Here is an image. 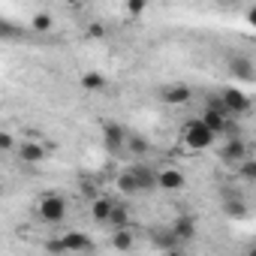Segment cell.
<instances>
[{
	"label": "cell",
	"instance_id": "6da1fadb",
	"mask_svg": "<svg viewBox=\"0 0 256 256\" xmlns=\"http://www.w3.org/2000/svg\"><path fill=\"white\" fill-rule=\"evenodd\" d=\"M214 142H217V136L202 124V118L187 120V126H184V145H187L190 151H205V148H211Z\"/></svg>",
	"mask_w": 256,
	"mask_h": 256
},
{
	"label": "cell",
	"instance_id": "7a4b0ae2",
	"mask_svg": "<svg viewBox=\"0 0 256 256\" xmlns=\"http://www.w3.org/2000/svg\"><path fill=\"white\" fill-rule=\"evenodd\" d=\"M40 220L42 223H64L66 220V202L58 196V193H46L42 202H40Z\"/></svg>",
	"mask_w": 256,
	"mask_h": 256
},
{
	"label": "cell",
	"instance_id": "3957f363",
	"mask_svg": "<svg viewBox=\"0 0 256 256\" xmlns=\"http://www.w3.org/2000/svg\"><path fill=\"white\" fill-rule=\"evenodd\" d=\"M126 142H130V133H126L118 120H102V145H106V151L118 154V151L126 148Z\"/></svg>",
	"mask_w": 256,
	"mask_h": 256
},
{
	"label": "cell",
	"instance_id": "277c9868",
	"mask_svg": "<svg viewBox=\"0 0 256 256\" xmlns=\"http://www.w3.org/2000/svg\"><path fill=\"white\" fill-rule=\"evenodd\" d=\"M130 172H133V178H136V184H139L142 193L160 190V169H154L151 163H133Z\"/></svg>",
	"mask_w": 256,
	"mask_h": 256
},
{
	"label": "cell",
	"instance_id": "5b68a950",
	"mask_svg": "<svg viewBox=\"0 0 256 256\" xmlns=\"http://www.w3.org/2000/svg\"><path fill=\"white\" fill-rule=\"evenodd\" d=\"M220 100L226 102V108H229V114L235 118V114H247L250 112V96L241 90V88H226V90H220Z\"/></svg>",
	"mask_w": 256,
	"mask_h": 256
},
{
	"label": "cell",
	"instance_id": "8992f818",
	"mask_svg": "<svg viewBox=\"0 0 256 256\" xmlns=\"http://www.w3.org/2000/svg\"><path fill=\"white\" fill-rule=\"evenodd\" d=\"M48 157V145L46 142H30V139H24L22 145H18V160L24 163V166H36V163H42Z\"/></svg>",
	"mask_w": 256,
	"mask_h": 256
},
{
	"label": "cell",
	"instance_id": "52a82bcc",
	"mask_svg": "<svg viewBox=\"0 0 256 256\" xmlns=\"http://www.w3.org/2000/svg\"><path fill=\"white\" fill-rule=\"evenodd\" d=\"M169 229H172V235L178 238V244H187V241L196 238V217H193V214H178Z\"/></svg>",
	"mask_w": 256,
	"mask_h": 256
},
{
	"label": "cell",
	"instance_id": "ba28073f",
	"mask_svg": "<svg viewBox=\"0 0 256 256\" xmlns=\"http://www.w3.org/2000/svg\"><path fill=\"white\" fill-rule=\"evenodd\" d=\"M226 66H229V76H235L241 82H253L256 78V66H253V60L247 54H232Z\"/></svg>",
	"mask_w": 256,
	"mask_h": 256
},
{
	"label": "cell",
	"instance_id": "9c48e42d",
	"mask_svg": "<svg viewBox=\"0 0 256 256\" xmlns=\"http://www.w3.org/2000/svg\"><path fill=\"white\" fill-rule=\"evenodd\" d=\"M220 160L223 163H232V166H241L247 160V145L241 139H229L220 145Z\"/></svg>",
	"mask_w": 256,
	"mask_h": 256
},
{
	"label": "cell",
	"instance_id": "30bf717a",
	"mask_svg": "<svg viewBox=\"0 0 256 256\" xmlns=\"http://www.w3.org/2000/svg\"><path fill=\"white\" fill-rule=\"evenodd\" d=\"M160 100L166 106H184V102L193 100V90H190V84H169V88L160 90Z\"/></svg>",
	"mask_w": 256,
	"mask_h": 256
},
{
	"label": "cell",
	"instance_id": "8fae6325",
	"mask_svg": "<svg viewBox=\"0 0 256 256\" xmlns=\"http://www.w3.org/2000/svg\"><path fill=\"white\" fill-rule=\"evenodd\" d=\"M202 124L208 126V130H211L217 139H220V136L229 130V126H232V120H229L226 114H220V112H211V108H205V112H202Z\"/></svg>",
	"mask_w": 256,
	"mask_h": 256
},
{
	"label": "cell",
	"instance_id": "7c38bea8",
	"mask_svg": "<svg viewBox=\"0 0 256 256\" xmlns=\"http://www.w3.org/2000/svg\"><path fill=\"white\" fill-rule=\"evenodd\" d=\"M64 244H66V253H84V250L94 247V241H90L88 232H66L64 235Z\"/></svg>",
	"mask_w": 256,
	"mask_h": 256
},
{
	"label": "cell",
	"instance_id": "4fadbf2b",
	"mask_svg": "<svg viewBox=\"0 0 256 256\" xmlns=\"http://www.w3.org/2000/svg\"><path fill=\"white\" fill-rule=\"evenodd\" d=\"M223 214L232 217V220H244V217L250 214V208H247V202H244L241 196H226V199H223Z\"/></svg>",
	"mask_w": 256,
	"mask_h": 256
},
{
	"label": "cell",
	"instance_id": "5bb4252c",
	"mask_svg": "<svg viewBox=\"0 0 256 256\" xmlns=\"http://www.w3.org/2000/svg\"><path fill=\"white\" fill-rule=\"evenodd\" d=\"M112 211H114V202H112V199H106V196H100V199H94V202H90V217H94L96 223H106V226H108Z\"/></svg>",
	"mask_w": 256,
	"mask_h": 256
},
{
	"label": "cell",
	"instance_id": "9a60e30c",
	"mask_svg": "<svg viewBox=\"0 0 256 256\" xmlns=\"http://www.w3.org/2000/svg\"><path fill=\"white\" fill-rule=\"evenodd\" d=\"M112 247H114L118 253H130V250L136 247L133 229H118V232H112Z\"/></svg>",
	"mask_w": 256,
	"mask_h": 256
},
{
	"label": "cell",
	"instance_id": "2e32d148",
	"mask_svg": "<svg viewBox=\"0 0 256 256\" xmlns=\"http://www.w3.org/2000/svg\"><path fill=\"white\" fill-rule=\"evenodd\" d=\"M106 84H108V78H106L102 72H96V70H88V72H82V88H84V90H90V94H100V90H106Z\"/></svg>",
	"mask_w": 256,
	"mask_h": 256
},
{
	"label": "cell",
	"instance_id": "e0dca14e",
	"mask_svg": "<svg viewBox=\"0 0 256 256\" xmlns=\"http://www.w3.org/2000/svg\"><path fill=\"white\" fill-rule=\"evenodd\" d=\"M181 187H184V175H181L178 169H160V190L175 193V190H181Z\"/></svg>",
	"mask_w": 256,
	"mask_h": 256
},
{
	"label": "cell",
	"instance_id": "ac0fdd59",
	"mask_svg": "<svg viewBox=\"0 0 256 256\" xmlns=\"http://www.w3.org/2000/svg\"><path fill=\"white\" fill-rule=\"evenodd\" d=\"M114 184H118V190H120L124 196H139V193H142L130 169H124V172H118V178H114Z\"/></svg>",
	"mask_w": 256,
	"mask_h": 256
},
{
	"label": "cell",
	"instance_id": "d6986e66",
	"mask_svg": "<svg viewBox=\"0 0 256 256\" xmlns=\"http://www.w3.org/2000/svg\"><path fill=\"white\" fill-rule=\"evenodd\" d=\"M108 226H112L114 232H118V229H130V211H126V205H114Z\"/></svg>",
	"mask_w": 256,
	"mask_h": 256
},
{
	"label": "cell",
	"instance_id": "ffe728a7",
	"mask_svg": "<svg viewBox=\"0 0 256 256\" xmlns=\"http://www.w3.org/2000/svg\"><path fill=\"white\" fill-rule=\"evenodd\" d=\"M126 151H130L133 157H148V154H151V142H148V139H142V136H133V133H130Z\"/></svg>",
	"mask_w": 256,
	"mask_h": 256
},
{
	"label": "cell",
	"instance_id": "44dd1931",
	"mask_svg": "<svg viewBox=\"0 0 256 256\" xmlns=\"http://www.w3.org/2000/svg\"><path fill=\"white\" fill-rule=\"evenodd\" d=\"M52 28H54L52 12H36V16L30 18V30H36V34H48Z\"/></svg>",
	"mask_w": 256,
	"mask_h": 256
},
{
	"label": "cell",
	"instance_id": "7402d4cb",
	"mask_svg": "<svg viewBox=\"0 0 256 256\" xmlns=\"http://www.w3.org/2000/svg\"><path fill=\"white\" fill-rule=\"evenodd\" d=\"M235 169H238V175H241L244 181H256V160L247 157V160H244L241 166H235Z\"/></svg>",
	"mask_w": 256,
	"mask_h": 256
},
{
	"label": "cell",
	"instance_id": "603a6c76",
	"mask_svg": "<svg viewBox=\"0 0 256 256\" xmlns=\"http://www.w3.org/2000/svg\"><path fill=\"white\" fill-rule=\"evenodd\" d=\"M84 34H88L90 40H102V36H106V24H100V22H90Z\"/></svg>",
	"mask_w": 256,
	"mask_h": 256
},
{
	"label": "cell",
	"instance_id": "cb8c5ba5",
	"mask_svg": "<svg viewBox=\"0 0 256 256\" xmlns=\"http://www.w3.org/2000/svg\"><path fill=\"white\" fill-rule=\"evenodd\" d=\"M46 250L54 253V256H60V253H66V244H64V238H52V241L46 244Z\"/></svg>",
	"mask_w": 256,
	"mask_h": 256
},
{
	"label": "cell",
	"instance_id": "d4e9b609",
	"mask_svg": "<svg viewBox=\"0 0 256 256\" xmlns=\"http://www.w3.org/2000/svg\"><path fill=\"white\" fill-rule=\"evenodd\" d=\"M12 148H16V139H12L10 130H4L0 133V151H12Z\"/></svg>",
	"mask_w": 256,
	"mask_h": 256
},
{
	"label": "cell",
	"instance_id": "484cf974",
	"mask_svg": "<svg viewBox=\"0 0 256 256\" xmlns=\"http://www.w3.org/2000/svg\"><path fill=\"white\" fill-rule=\"evenodd\" d=\"M126 12H130V16H142L145 12V0H133V4H126Z\"/></svg>",
	"mask_w": 256,
	"mask_h": 256
},
{
	"label": "cell",
	"instance_id": "4316f807",
	"mask_svg": "<svg viewBox=\"0 0 256 256\" xmlns=\"http://www.w3.org/2000/svg\"><path fill=\"white\" fill-rule=\"evenodd\" d=\"M247 24H253V28H256V6H250V10H247Z\"/></svg>",
	"mask_w": 256,
	"mask_h": 256
},
{
	"label": "cell",
	"instance_id": "83f0119b",
	"mask_svg": "<svg viewBox=\"0 0 256 256\" xmlns=\"http://www.w3.org/2000/svg\"><path fill=\"white\" fill-rule=\"evenodd\" d=\"M247 256H256V247H250V250H247Z\"/></svg>",
	"mask_w": 256,
	"mask_h": 256
},
{
	"label": "cell",
	"instance_id": "f1b7e54d",
	"mask_svg": "<svg viewBox=\"0 0 256 256\" xmlns=\"http://www.w3.org/2000/svg\"><path fill=\"white\" fill-rule=\"evenodd\" d=\"M166 256H181V253H178V250H172V253H166Z\"/></svg>",
	"mask_w": 256,
	"mask_h": 256
}]
</instances>
